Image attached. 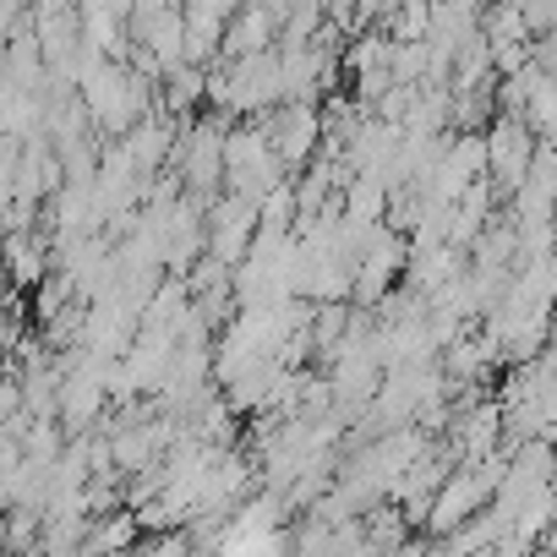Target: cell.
I'll return each instance as SVG.
<instances>
[{
    "label": "cell",
    "instance_id": "1",
    "mask_svg": "<svg viewBox=\"0 0 557 557\" xmlns=\"http://www.w3.org/2000/svg\"><path fill=\"white\" fill-rule=\"evenodd\" d=\"M83 115L104 132H132L148 115V83L126 66V61H99L94 72H83Z\"/></svg>",
    "mask_w": 557,
    "mask_h": 557
},
{
    "label": "cell",
    "instance_id": "2",
    "mask_svg": "<svg viewBox=\"0 0 557 557\" xmlns=\"http://www.w3.org/2000/svg\"><path fill=\"white\" fill-rule=\"evenodd\" d=\"M224 181L235 186L240 202H262L278 181H285V164L273 159L262 126H240V132H224Z\"/></svg>",
    "mask_w": 557,
    "mask_h": 557
},
{
    "label": "cell",
    "instance_id": "3",
    "mask_svg": "<svg viewBox=\"0 0 557 557\" xmlns=\"http://www.w3.org/2000/svg\"><path fill=\"white\" fill-rule=\"evenodd\" d=\"M208 94H213L224 110H240V115H246V110H268V104H278V55L262 50V55H240V61H230V72L213 77Z\"/></svg>",
    "mask_w": 557,
    "mask_h": 557
},
{
    "label": "cell",
    "instance_id": "4",
    "mask_svg": "<svg viewBox=\"0 0 557 557\" xmlns=\"http://www.w3.org/2000/svg\"><path fill=\"white\" fill-rule=\"evenodd\" d=\"M535 148H541V137H535L519 115H503V121L481 137V170H486L497 186H519L524 170H530V159H535Z\"/></svg>",
    "mask_w": 557,
    "mask_h": 557
},
{
    "label": "cell",
    "instance_id": "5",
    "mask_svg": "<svg viewBox=\"0 0 557 557\" xmlns=\"http://www.w3.org/2000/svg\"><path fill=\"white\" fill-rule=\"evenodd\" d=\"M262 137H268V148H273L278 164H301V159H312V148L323 143V115H318L312 104H285V110L262 126Z\"/></svg>",
    "mask_w": 557,
    "mask_h": 557
},
{
    "label": "cell",
    "instance_id": "6",
    "mask_svg": "<svg viewBox=\"0 0 557 557\" xmlns=\"http://www.w3.org/2000/svg\"><path fill=\"white\" fill-rule=\"evenodd\" d=\"M273 34H278V17L262 7V0H251V7H235V17L224 23L219 50H224L230 61H240V55H262V50L273 45Z\"/></svg>",
    "mask_w": 557,
    "mask_h": 557
},
{
    "label": "cell",
    "instance_id": "7",
    "mask_svg": "<svg viewBox=\"0 0 557 557\" xmlns=\"http://www.w3.org/2000/svg\"><path fill=\"white\" fill-rule=\"evenodd\" d=\"M257 230V202H240V197H224L213 213H208V251L219 262H240V240Z\"/></svg>",
    "mask_w": 557,
    "mask_h": 557
}]
</instances>
